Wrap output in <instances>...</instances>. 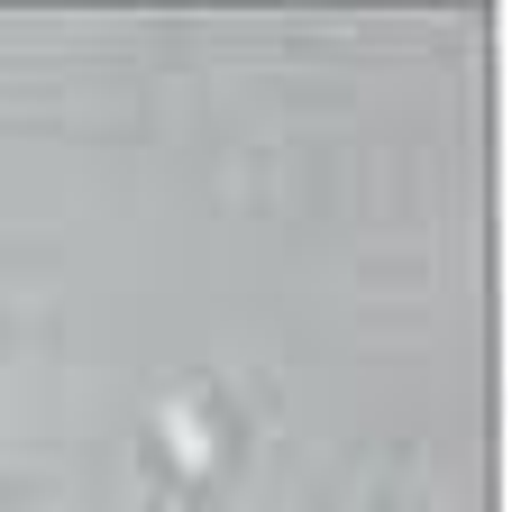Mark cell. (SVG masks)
I'll return each mask as SVG.
<instances>
[]
</instances>
